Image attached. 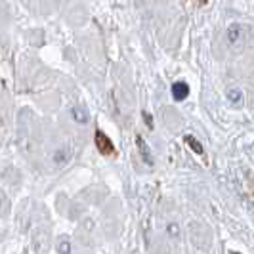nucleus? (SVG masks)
I'll list each match as a JSON object with an SVG mask.
<instances>
[{
	"mask_svg": "<svg viewBox=\"0 0 254 254\" xmlns=\"http://www.w3.org/2000/svg\"><path fill=\"white\" fill-rule=\"evenodd\" d=\"M226 98H228L229 103H233V105H241L245 102V96H243V90L241 88H229L226 92Z\"/></svg>",
	"mask_w": 254,
	"mask_h": 254,
	"instance_id": "nucleus-7",
	"label": "nucleus"
},
{
	"mask_svg": "<svg viewBox=\"0 0 254 254\" xmlns=\"http://www.w3.org/2000/svg\"><path fill=\"white\" fill-rule=\"evenodd\" d=\"M58 253L60 254H71V239L64 235L58 239Z\"/></svg>",
	"mask_w": 254,
	"mask_h": 254,
	"instance_id": "nucleus-9",
	"label": "nucleus"
},
{
	"mask_svg": "<svg viewBox=\"0 0 254 254\" xmlns=\"http://www.w3.org/2000/svg\"><path fill=\"white\" fill-rule=\"evenodd\" d=\"M229 254H241V253H235V251H233V253H229Z\"/></svg>",
	"mask_w": 254,
	"mask_h": 254,
	"instance_id": "nucleus-12",
	"label": "nucleus"
},
{
	"mask_svg": "<svg viewBox=\"0 0 254 254\" xmlns=\"http://www.w3.org/2000/svg\"><path fill=\"white\" fill-rule=\"evenodd\" d=\"M166 233H168L170 237H178V235H180V226H178V224H174V222H172V224H168V226H166Z\"/></svg>",
	"mask_w": 254,
	"mask_h": 254,
	"instance_id": "nucleus-10",
	"label": "nucleus"
},
{
	"mask_svg": "<svg viewBox=\"0 0 254 254\" xmlns=\"http://www.w3.org/2000/svg\"><path fill=\"white\" fill-rule=\"evenodd\" d=\"M141 117H143L145 125H147L149 128H153V117H149V113H147V111H143V113H141Z\"/></svg>",
	"mask_w": 254,
	"mask_h": 254,
	"instance_id": "nucleus-11",
	"label": "nucleus"
},
{
	"mask_svg": "<svg viewBox=\"0 0 254 254\" xmlns=\"http://www.w3.org/2000/svg\"><path fill=\"white\" fill-rule=\"evenodd\" d=\"M184 141H186V143L190 145L191 151H193V153H197V155H203V153H204L203 143H201L199 140H195V138H193L191 134H186V136H184Z\"/></svg>",
	"mask_w": 254,
	"mask_h": 254,
	"instance_id": "nucleus-8",
	"label": "nucleus"
},
{
	"mask_svg": "<svg viewBox=\"0 0 254 254\" xmlns=\"http://www.w3.org/2000/svg\"><path fill=\"white\" fill-rule=\"evenodd\" d=\"M94 141H96V147L102 155H113L115 153V145L109 136H105L102 130H96V136H94Z\"/></svg>",
	"mask_w": 254,
	"mask_h": 254,
	"instance_id": "nucleus-1",
	"label": "nucleus"
},
{
	"mask_svg": "<svg viewBox=\"0 0 254 254\" xmlns=\"http://www.w3.org/2000/svg\"><path fill=\"white\" fill-rule=\"evenodd\" d=\"M71 117H73V121H75L76 125H86L90 121L88 109L82 107V105H75V107L71 109Z\"/></svg>",
	"mask_w": 254,
	"mask_h": 254,
	"instance_id": "nucleus-5",
	"label": "nucleus"
},
{
	"mask_svg": "<svg viewBox=\"0 0 254 254\" xmlns=\"http://www.w3.org/2000/svg\"><path fill=\"white\" fill-rule=\"evenodd\" d=\"M226 38H228L229 44H239V42H241V38H243V25L241 23H231V25H228Z\"/></svg>",
	"mask_w": 254,
	"mask_h": 254,
	"instance_id": "nucleus-4",
	"label": "nucleus"
},
{
	"mask_svg": "<svg viewBox=\"0 0 254 254\" xmlns=\"http://www.w3.org/2000/svg\"><path fill=\"white\" fill-rule=\"evenodd\" d=\"M136 145H138V151H140L141 159H143V163L147 166H153L155 165V161H153V155H151V147L147 145V141L143 140V136H136Z\"/></svg>",
	"mask_w": 254,
	"mask_h": 254,
	"instance_id": "nucleus-2",
	"label": "nucleus"
},
{
	"mask_svg": "<svg viewBox=\"0 0 254 254\" xmlns=\"http://www.w3.org/2000/svg\"><path fill=\"white\" fill-rule=\"evenodd\" d=\"M71 155H73V151H71L69 147L56 149V153H54V163H56V165H65V163L71 159Z\"/></svg>",
	"mask_w": 254,
	"mask_h": 254,
	"instance_id": "nucleus-6",
	"label": "nucleus"
},
{
	"mask_svg": "<svg viewBox=\"0 0 254 254\" xmlns=\"http://www.w3.org/2000/svg\"><path fill=\"white\" fill-rule=\"evenodd\" d=\"M170 92H172V98H174L176 102H184V100L190 96V84L184 82V80H178V82L172 84Z\"/></svg>",
	"mask_w": 254,
	"mask_h": 254,
	"instance_id": "nucleus-3",
	"label": "nucleus"
}]
</instances>
